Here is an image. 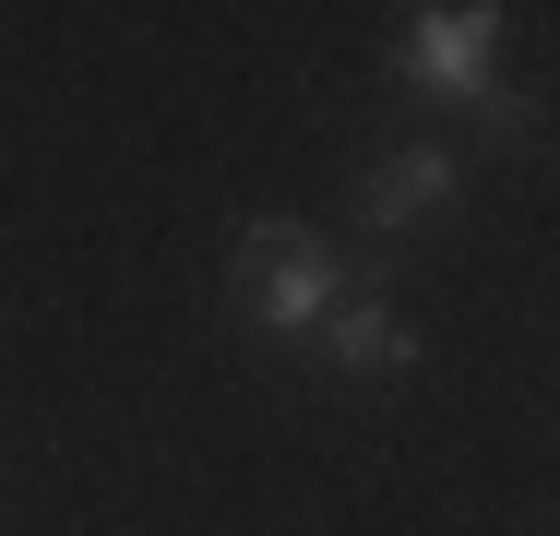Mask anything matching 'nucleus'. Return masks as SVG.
Here are the masks:
<instances>
[{"instance_id":"1","label":"nucleus","mask_w":560,"mask_h":536,"mask_svg":"<svg viewBox=\"0 0 560 536\" xmlns=\"http://www.w3.org/2000/svg\"><path fill=\"white\" fill-rule=\"evenodd\" d=\"M226 287H238V311L262 322V334H323V311L346 299L335 250H323L311 226H287V214H250V226H238V263H226Z\"/></svg>"},{"instance_id":"3","label":"nucleus","mask_w":560,"mask_h":536,"mask_svg":"<svg viewBox=\"0 0 560 536\" xmlns=\"http://www.w3.org/2000/svg\"><path fill=\"white\" fill-rule=\"evenodd\" d=\"M323 358H335L346 382H382V370H418V334L394 322L382 287H346L335 311H323Z\"/></svg>"},{"instance_id":"4","label":"nucleus","mask_w":560,"mask_h":536,"mask_svg":"<svg viewBox=\"0 0 560 536\" xmlns=\"http://www.w3.org/2000/svg\"><path fill=\"white\" fill-rule=\"evenodd\" d=\"M442 203H453V155L442 143H394V155L358 179V214H370L382 238H394V226H430Z\"/></svg>"},{"instance_id":"2","label":"nucleus","mask_w":560,"mask_h":536,"mask_svg":"<svg viewBox=\"0 0 560 536\" xmlns=\"http://www.w3.org/2000/svg\"><path fill=\"white\" fill-rule=\"evenodd\" d=\"M394 72L418 84V96H453V107H489L501 84V12H477V0H442V12H406V36H394Z\"/></svg>"}]
</instances>
